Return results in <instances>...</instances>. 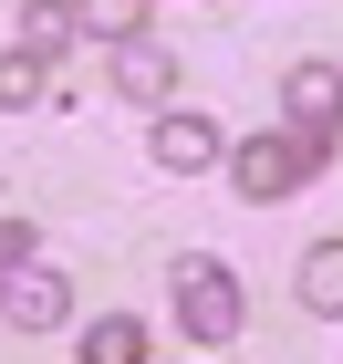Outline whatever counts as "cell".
<instances>
[{"instance_id": "obj_12", "label": "cell", "mask_w": 343, "mask_h": 364, "mask_svg": "<svg viewBox=\"0 0 343 364\" xmlns=\"http://www.w3.org/2000/svg\"><path fill=\"white\" fill-rule=\"evenodd\" d=\"M21 260H31V229H21V219H11V229H0V281L21 271Z\"/></svg>"}, {"instance_id": "obj_11", "label": "cell", "mask_w": 343, "mask_h": 364, "mask_svg": "<svg viewBox=\"0 0 343 364\" xmlns=\"http://www.w3.org/2000/svg\"><path fill=\"white\" fill-rule=\"evenodd\" d=\"M31 94H42V63H31V53H0V105H31Z\"/></svg>"}, {"instance_id": "obj_10", "label": "cell", "mask_w": 343, "mask_h": 364, "mask_svg": "<svg viewBox=\"0 0 343 364\" xmlns=\"http://www.w3.org/2000/svg\"><path fill=\"white\" fill-rule=\"evenodd\" d=\"M84 11V31H104V42H146V0H73Z\"/></svg>"}, {"instance_id": "obj_5", "label": "cell", "mask_w": 343, "mask_h": 364, "mask_svg": "<svg viewBox=\"0 0 343 364\" xmlns=\"http://www.w3.org/2000/svg\"><path fill=\"white\" fill-rule=\"evenodd\" d=\"M114 94L167 105V94H177V53H167V42H114Z\"/></svg>"}, {"instance_id": "obj_9", "label": "cell", "mask_w": 343, "mask_h": 364, "mask_svg": "<svg viewBox=\"0 0 343 364\" xmlns=\"http://www.w3.org/2000/svg\"><path fill=\"white\" fill-rule=\"evenodd\" d=\"M84 364H146V323H125V312H104L84 333Z\"/></svg>"}, {"instance_id": "obj_3", "label": "cell", "mask_w": 343, "mask_h": 364, "mask_svg": "<svg viewBox=\"0 0 343 364\" xmlns=\"http://www.w3.org/2000/svg\"><path fill=\"white\" fill-rule=\"evenodd\" d=\"M0 312H11V333H53L62 312H73V281L42 271V260H21V271L0 281Z\"/></svg>"}, {"instance_id": "obj_8", "label": "cell", "mask_w": 343, "mask_h": 364, "mask_svg": "<svg viewBox=\"0 0 343 364\" xmlns=\"http://www.w3.org/2000/svg\"><path fill=\"white\" fill-rule=\"evenodd\" d=\"M302 302L343 312V240H312V250H302Z\"/></svg>"}, {"instance_id": "obj_2", "label": "cell", "mask_w": 343, "mask_h": 364, "mask_svg": "<svg viewBox=\"0 0 343 364\" xmlns=\"http://www.w3.org/2000/svg\"><path fill=\"white\" fill-rule=\"evenodd\" d=\"M177 323H187L198 343H229L239 323H250V302H239L229 260H177Z\"/></svg>"}, {"instance_id": "obj_6", "label": "cell", "mask_w": 343, "mask_h": 364, "mask_svg": "<svg viewBox=\"0 0 343 364\" xmlns=\"http://www.w3.org/2000/svg\"><path fill=\"white\" fill-rule=\"evenodd\" d=\"M156 167H167V177L219 167V125H208V114H177V105H167V125H156Z\"/></svg>"}, {"instance_id": "obj_1", "label": "cell", "mask_w": 343, "mask_h": 364, "mask_svg": "<svg viewBox=\"0 0 343 364\" xmlns=\"http://www.w3.org/2000/svg\"><path fill=\"white\" fill-rule=\"evenodd\" d=\"M322 156H333V136H302V125H291V136H250V146H229V177H239V198H291L302 177L322 167Z\"/></svg>"}, {"instance_id": "obj_4", "label": "cell", "mask_w": 343, "mask_h": 364, "mask_svg": "<svg viewBox=\"0 0 343 364\" xmlns=\"http://www.w3.org/2000/svg\"><path fill=\"white\" fill-rule=\"evenodd\" d=\"M281 105H291V125H302V136H333V125H343V73H333V63H291Z\"/></svg>"}, {"instance_id": "obj_7", "label": "cell", "mask_w": 343, "mask_h": 364, "mask_svg": "<svg viewBox=\"0 0 343 364\" xmlns=\"http://www.w3.org/2000/svg\"><path fill=\"white\" fill-rule=\"evenodd\" d=\"M73 31H84V11H73V0H31V11H21V53H31V63H53Z\"/></svg>"}]
</instances>
